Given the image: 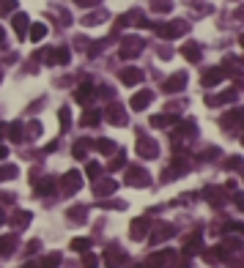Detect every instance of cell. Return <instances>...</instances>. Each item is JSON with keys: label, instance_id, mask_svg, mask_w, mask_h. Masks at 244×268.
Returning <instances> with one entry per match:
<instances>
[{"label": "cell", "instance_id": "cell-1", "mask_svg": "<svg viewBox=\"0 0 244 268\" xmlns=\"http://www.w3.org/2000/svg\"><path fill=\"white\" fill-rule=\"evenodd\" d=\"M228 74H231V69H228V66H214V69H208V72L200 77V82L206 85V88H214V85H220Z\"/></svg>", "mask_w": 244, "mask_h": 268}, {"label": "cell", "instance_id": "cell-13", "mask_svg": "<svg viewBox=\"0 0 244 268\" xmlns=\"http://www.w3.org/2000/svg\"><path fill=\"white\" fill-rule=\"evenodd\" d=\"M200 246H203L200 232H192V235H190V241L184 244V257H192L195 252H200Z\"/></svg>", "mask_w": 244, "mask_h": 268}, {"label": "cell", "instance_id": "cell-6", "mask_svg": "<svg viewBox=\"0 0 244 268\" xmlns=\"http://www.w3.org/2000/svg\"><path fill=\"white\" fill-rule=\"evenodd\" d=\"M137 153H140V156H146V159H156L159 148H156V143H154V140L140 137V143H137Z\"/></svg>", "mask_w": 244, "mask_h": 268}, {"label": "cell", "instance_id": "cell-32", "mask_svg": "<svg viewBox=\"0 0 244 268\" xmlns=\"http://www.w3.org/2000/svg\"><path fill=\"white\" fill-rule=\"evenodd\" d=\"M14 249V238H0V255H8Z\"/></svg>", "mask_w": 244, "mask_h": 268}, {"label": "cell", "instance_id": "cell-34", "mask_svg": "<svg viewBox=\"0 0 244 268\" xmlns=\"http://www.w3.org/2000/svg\"><path fill=\"white\" fill-rule=\"evenodd\" d=\"M99 118L101 115L96 113V110H91V113H85V118H83V123H99Z\"/></svg>", "mask_w": 244, "mask_h": 268}, {"label": "cell", "instance_id": "cell-25", "mask_svg": "<svg viewBox=\"0 0 244 268\" xmlns=\"http://www.w3.org/2000/svg\"><path fill=\"white\" fill-rule=\"evenodd\" d=\"M96 148H99V151H101V153H104V156L115 153V143H110V140H99V143H96Z\"/></svg>", "mask_w": 244, "mask_h": 268}, {"label": "cell", "instance_id": "cell-24", "mask_svg": "<svg viewBox=\"0 0 244 268\" xmlns=\"http://www.w3.org/2000/svg\"><path fill=\"white\" fill-rule=\"evenodd\" d=\"M151 8L159 11V14H165V11H170V8H173V3H170V0H151Z\"/></svg>", "mask_w": 244, "mask_h": 268}, {"label": "cell", "instance_id": "cell-17", "mask_svg": "<svg viewBox=\"0 0 244 268\" xmlns=\"http://www.w3.org/2000/svg\"><path fill=\"white\" fill-rule=\"evenodd\" d=\"M173 232H176V227H173V225H159L154 230V238H151V241H154V244H159V241H165L167 235H173Z\"/></svg>", "mask_w": 244, "mask_h": 268}, {"label": "cell", "instance_id": "cell-29", "mask_svg": "<svg viewBox=\"0 0 244 268\" xmlns=\"http://www.w3.org/2000/svg\"><path fill=\"white\" fill-rule=\"evenodd\" d=\"M225 167H228V170H242V167H244V159H242V156H233V159L225 161Z\"/></svg>", "mask_w": 244, "mask_h": 268}, {"label": "cell", "instance_id": "cell-7", "mask_svg": "<svg viewBox=\"0 0 244 268\" xmlns=\"http://www.w3.org/2000/svg\"><path fill=\"white\" fill-rule=\"evenodd\" d=\"M151 99H154V93H151V90H137L135 96H132V110H146L151 104Z\"/></svg>", "mask_w": 244, "mask_h": 268}, {"label": "cell", "instance_id": "cell-40", "mask_svg": "<svg viewBox=\"0 0 244 268\" xmlns=\"http://www.w3.org/2000/svg\"><path fill=\"white\" fill-rule=\"evenodd\" d=\"M74 3H80V6H91V3H96V0H74Z\"/></svg>", "mask_w": 244, "mask_h": 268}, {"label": "cell", "instance_id": "cell-14", "mask_svg": "<svg viewBox=\"0 0 244 268\" xmlns=\"http://www.w3.org/2000/svg\"><path fill=\"white\" fill-rule=\"evenodd\" d=\"M121 82H124V85L143 82V72H140V69H124V72H121Z\"/></svg>", "mask_w": 244, "mask_h": 268}, {"label": "cell", "instance_id": "cell-41", "mask_svg": "<svg viewBox=\"0 0 244 268\" xmlns=\"http://www.w3.org/2000/svg\"><path fill=\"white\" fill-rule=\"evenodd\" d=\"M6 153H8V151L3 148V145H0V159H6Z\"/></svg>", "mask_w": 244, "mask_h": 268}, {"label": "cell", "instance_id": "cell-10", "mask_svg": "<svg viewBox=\"0 0 244 268\" xmlns=\"http://www.w3.org/2000/svg\"><path fill=\"white\" fill-rule=\"evenodd\" d=\"M181 55H184L187 60H190V63H200V47H197L195 41H187L184 47H181Z\"/></svg>", "mask_w": 244, "mask_h": 268}, {"label": "cell", "instance_id": "cell-27", "mask_svg": "<svg viewBox=\"0 0 244 268\" xmlns=\"http://www.w3.org/2000/svg\"><path fill=\"white\" fill-rule=\"evenodd\" d=\"M72 249H74V252H88V249H91V241H88V238H74V241H72Z\"/></svg>", "mask_w": 244, "mask_h": 268}, {"label": "cell", "instance_id": "cell-11", "mask_svg": "<svg viewBox=\"0 0 244 268\" xmlns=\"http://www.w3.org/2000/svg\"><path fill=\"white\" fill-rule=\"evenodd\" d=\"M170 260H176V252L173 249H165V252H156V255L148 257V266H167Z\"/></svg>", "mask_w": 244, "mask_h": 268}, {"label": "cell", "instance_id": "cell-45", "mask_svg": "<svg viewBox=\"0 0 244 268\" xmlns=\"http://www.w3.org/2000/svg\"><path fill=\"white\" fill-rule=\"evenodd\" d=\"M242 63H244V60H242Z\"/></svg>", "mask_w": 244, "mask_h": 268}, {"label": "cell", "instance_id": "cell-9", "mask_svg": "<svg viewBox=\"0 0 244 268\" xmlns=\"http://www.w3.org/2000/svg\"><path fill=\"white\" fill-rule=\"evenodd\" d=\"M206 200H208L211 205H217V208H222V205L228 203V197L222 194L220 186H208V189H206Z\"/></svg>", "mask_w": 244, "mask_h": 268}, {"label": "cell", "instance_id": "cell-38", "mask_svg": "<svg viewBox=\"0 0 244 268\" xmlns=\"http://www.w3.org/2000/svg\"><path fill=\"white\" fill-rule=\"evenodd\" d=\"M121 164H124V153L113 156V161H110V167H113V170H115V167H121Z\"/></svg>", "mask_w": 244, "mask_h": 268}, {"label": "cell", "instance_id": "cell-37", "mask_svg": "<svg viewBox=\"0 0 244 268\" xmlns=\"http://www.w3.org/2000/svg\"><path fill=\"white\" fill-rule=\"evenodd\" d=\"M49 189H52V178H47V181H42V184H39V191H42V194H47Z\"/></svg>", "mask_w": 244, "mask_h": 268}, {"label": "cell", "instance_id": "cell-21", "mask_svg": "<svg viewBox=\"0 0 244 268\" xmlns=\"http://www.w3.org/2000/svg\"><path fill=\"white\" fill-rule=\"evenodd\" d=\"M47 58H49V63H52V66L55 63L60 66V63H66V60H69V49H55V52H49Z\"/></svg>", "mask_w": 244, "mask_h": 268}, {"label": "cell", "instance_id": "cell-3", "mask_svg": "<svg viewBox=\"0 0 244 268\" xmlns=\"http://www.w3.org/2000/svg\"><path fill=\"white\" fill-rule=\"evenodd\" d=\"M137 52H143V41H140V38H124V41H121V60H129V58H135Z\"/></svg>", "mask_w": 244, "mask_h": 268}, {"label": "cell", "instance_id": "cell-39", "mask_svg": "<svg viewBox=\"0 0 244 268\" xmlns=\"http://www.w3.org/2000/svg\"><path fill=\"white\" fill-rule=\"evenodd\" d=\"M233 203H236L239 211H244V194H233Z\"/></svg>", "mask_w": 244, "mask_h": 268}, {"label": "cell", "instance_id": "cell-43", "mask_svg": "<svg viewBox=\"0 0 244 268\" xmlns=\"http://www.w3.org/2000/svg\"><path fill=\"white\" fill-rule=\"evenodd\" d=\"M0 225H3V214H0Z\"/></svg>", "mask_w": 244, "mask_h": 268}, {"label": "cell", "instance_id": "cell-4", "mask_svg": "<svg viewBox=\"0 0 244 268\" xmlns=\"http://www.w3.org/2000/svg\"><path fill=\"white\" fill-rule=\"evenodd\" d=\"M184 30H187V22H181V19H176V22H170V25H156V33H159L162 38L181 36Z\"/></svg>", "mask_w": 244, "mask_h": 268}, {"label": "cell", "instance_id": "cell-23", "mask_svg": "<svg viewBox=\"0 0 244 268\" xmlns=\"http://www.w3.org/2000/svg\"><path fill=\"white\" fill-rule=\"evenodd\" d=\"M115 181H101V184H96V194H110V191H115Z\"/></svg>", "mask_w": 244, "mask_h": 268}, {"label": "cell", "instance_id": "cell-35", "mask_svg": "<svg viewBox=\"0 0 244 268\" xmlns=\"http://www.w3.org/2000/svg\"><path fill=\"white\" fill-rule=\"evenodd\" d=\"M88 175H91V178H99V175H101V167L96 164V161H91V164H88Z\"/></svg>", "mask_w": 244, "mask_h": 268}, {"label": "cell", "instance_id": "cell-28", "mask_svg": "<svg viewBox=\"0 0 244 268\" xmlns=\"http://www.w3.org/2000/svg\"><path fill=\"white\" fill-rule=\"evenodd\" d=\"M14 175H17V167H14V164L11 167H8V164L0 167V181H8V178H14Z\"/></svg>", "mask_w": 244, "mask_h": 268}, {"label": "cell", "instance_id": "cell-36", "mask_svg": "<svg viewBox=\"0 0 244 268\" xmlns=\"http://www.w3.org/2000/svg\"><path fill=\"white\" fill-rule=\"evenodd\" d=\"M69 118H72V115H69V110H60V126H63V129H69Z\"/></svg>", "mask_w": 244, "mask_h": 268}, {"label": "cell", "instance_id": "cell-18", "mask_svg": "<svg viewBox=\"0 0 244 268\" xmlns=\"http://www.w3.org/2000/svg\"><path fill=\"white\" fill-rule=\"evenodd\" d=\"M107 118H110V123H115V126H124L126 123V113L118 107V104H115V107H110Z\"/></svg>", "mask_w": 244, "mask_h": 268}, {"label": "cell", "instance_id": "cell-8", "mask_svg": "<svg viewBox=\"0 0 244 268\" xmlns=\"http://www.w3.org/2000/svg\"><path fill=\"white\" fill-rule=\"evenodd\" d=\"M126 184H132V186H148V175H146V170H140V167H132L129 173H126Z\"/></svg>", "mask_w": 244, "mask_h": 268}, {"label": "cell", "instance_id": "cell-19", "mask_svg": "<svg viewBox=\"0 0 244 268\" xmlns=\"http://www.w3.org/2000/svg\"><path fill=\"white\" fill-rule=\"evenodd\" d=\"M94 93H96L94 85H80V90H77V102H80V104H88L91 99H94Z\"/></svg>", "mask_w": 244, "mask_h": 268}, {"label": "cell", "instance_id": "cell-5", "mask_svg": "<svg viewBox=\"0 0 244 268\" xmlns=\"http://www.w3.org/2000/svg\"><path fill=\"white\" fill-rule=\"evenodd\" d=\"M184 85H187V72H176L165 82V93H179V90H184Z\"/></svg>", "mask_w": 244, "mask_h": 268}, {"label": "cell", "instance_id": "cell-31", "mask_svg": "<svg viewBox=\"0 0 244 268\" xmlns=\"http://www.w3.org/2000/svg\"><path fill=\"white\" fill-rule=\"evenodd\" d=\"M222 227H225L228 232H242V235H244V225H242V222H225Z\"/></svg>", "mask_w": 244, "mask_h": 268}, {"label": "cell", "instance_id": "cell-42", "mask_svg": "<svg viewBox=\"0 0 244 268\" xmlns=\"http://www.w3.org/2000/svg\"><path fill=\"white\" fill-rule=\"evenodd\" d=\"M239 41H242V47H244V33H242V36H239Z\"/></svg>", "mask_w": 244, "mask_h": 268}, {"label": "cell", "instance_id": "cell-22", "mask_svg": "<svg viewBox=\"0 0 244 268\" xmlns=\"http://www.w3.org/2000/svg\"><path fill=\"white\" fill-rule=\"evenodd\" d=\"M25 28H28V17H25V14H17V17H14V30H17V36H25Z\"/></svg>", "mask_w": 244, "mask_h": 268}, {"label": "cell", "instance_id": "cell-20", "mask_svg": "<svg viewBox=\"0 0 244 268\" xmlns=\"http://www.w3.org/2000/svg\"><path fill=\"white\" fill-rule=\"evenodd\" d=\"M179 123V115H154L151 118V126H173Z\"/></svg>", "mask_w": 244, "mask_h": 268}, {"label": "cell", "instance_id": "cell-44", "mask_svg": "<svg viewBox=\"0 0 244 268\" xmlns=\"http://www.w3.org/2000/svg\"><path fill=\"white\" fill-rule=\"evenodd\" d=\"M0 38H3V30H0Z\"/></svg>", "mask_w": 244, "mask_h": 268}, {"label": "cell", "instance_id": "cell-16", "mask_svg": "<svg viewBox=\"0 0 244 268\" xmlns=\"http://www.w3.org/2000/svg\"><path fill=\"white\" fill-rule=\"evenodd\" d=\"M60 184H63V189H66V191H74V189H80V186H83V178H80L77 173H66Z\"/></svg>", "mask_w": 244, "mask_h": 268}, {"label": "cell", "instance_id": "cell-33", "mask_svg": "<svg viewBox=\"0 0 244 268\" xmlns=\"http://www.w3.org/2000/svg\"><path fill=\"white\" fill-rule=\"evenodd\" d=\"M11 8H17V0H0V14H8Z\"/></svg>", "mask_w": 244, "mask_h": 268}, {"label": "cell", "instance_id": "cell-2", "mask_svg": "<svg viewBox=\"0 0 244 268\" xmlns=\"http://www.w3.org/2000/svg\"><path fill=\"white\" fill-rule=\"evenodd\" d=\"M220 126L222 129H244V110H231L228 115H222L220 118Z\"/></svg>", "mask_w": 244, "mask_h": 268}, {"label": "cell", "instance_id": "cell-12", "mask_svg": "<svg viewBox=\"0 0 244 268\" xmlns=\"http://www.w3.org/2000/svg\"><path fill=\"white\" fill-rule=\"evenodd\" d=\"M148 225H151V222L146 219V216H143V219H135V222H132V238L143 241V235L148 232Z\"/></svg>", "mask_w": 244, "mask_h": 268}, {"label": "cell", "instance_id": "cell-30", "mask_svg": "<svg viewBox=\"0 0 244 268\" xmlns=\"http://www.w3.org/2000/svg\"><path fill=\"white\" fill-rule=\"evenodd\" d=\"M101 19H104V14H88V17H83V25L91 28V25H99Z\"/></svg>", "mask_w": 244, "mask_h": 268}, {"label": "cell", "instance_id": "cell-15", "mask_svg": "<svg viewBox=\"0 0 244 268\" xmlns=\"http://www.w3.org/2000/svg\"><path fill=\"white\" fill-rule=\"evenodd\" d=\"M231 102H236V90H222V93L214 96V99L206 96V104H211V107H217V104H231Z\"/></svg>", "mask_w": 244, "mask_h": 268}, {"label": "cell", "instance_id": "cell-26", "mask_svg": "<svg viewBox=\"0 0 244 268\" xmlns=\"http://www.w3.org/2000/svg\"><path fill=\"white\" fill-rule=\"evenodd\" d=\"M44 33H47V28H44L42 22H36V25H33V28H30V38H33V41H39V38H44Z\"/></svg>", "mask_w": 244, "mask_h": 268}]
</instances>
